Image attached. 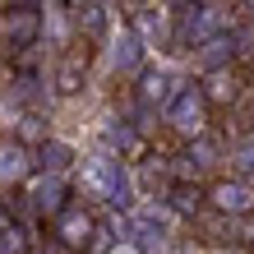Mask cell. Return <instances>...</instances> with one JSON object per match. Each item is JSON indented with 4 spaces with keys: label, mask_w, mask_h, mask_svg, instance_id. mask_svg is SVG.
Here are the masks:
<instances>
[{
    "label": "cell",
    "mask_w": 254,
    "mask_h": 254,
    "mask_svg": "<svg viewBox=\"0 0 254 254\" xmlns=\"http://www.w3.org/2000/svg\"><path fill=\"white\" fill-rule=\"evenodd\" d=\"M185 88H190V83H185L171 65H162V61L153 65V61H148V69L134 79V102H139L143 111H167L171 102L185 93Z\"/></svg>",
    "instance_id": "obj_1"
},
{
    "label": "cell",
    "mask_w": 254,
    "mask_h": 254,
    "mask_svg": "<svg viewBox=\"0 0 254 254\" xmlns=\"http://www.w3.org/2000/svg\"><path fill=\"white\" fill-rule=\"evenodd\" d=\"M0 47H9V56L37 51L42 47V9H33V5L0 9Z\"/></svg>",
    "instance_id": "obj_2"
},
{
    "label": "cell",
    "mask_w": 254,
    "mask_h": 254,
    "mask_svg": "<svg viewBox=\"0 0 254 254\" xmlns=\"http://www.w3.org/2000/svg\"><path fill=\"white\" fill-rule=\"evenodd\" d=\"M208 111H213V107L203 102L199 83H194V88H185V93L176 97L167 111H162V121H167L176 134H181V139H190V143H194V139H203V134H213V125H208L213 116H208Z\"/></svg>",
    "instance_id": "obj_3"
},
{
    "label": "cell",
    "mask_w": 254,
    "mask_h": 254,
    "mask_svg": "<svg viewBox=\"0 0 254 254\" xmlns=\"http://www.w3.org/2000/svg\"><path fill=\"white\" fill-rule=\"evenodd\" d=\"M102 61H107L111 74H121V79H139V74L148 69V47L139 42V33H134L129 23H121V28L107 37V51H102Z\"/></svg>",
    "instance_id": "obj_4"
},
{
    "label": "cell",
    "mask_w": 254,
    "mask_h": 254,
    "mask_svg": "<svg viewBox=\"0 0 254 254\" xmlns=\"http://www.w3.org/2000/svg\"><path fill=\"white\" fill-rule=\"evenodd\" d=\"M129 28L139 33V42L148 51H157V47H176V14L167 0H153V5H139L129 14Z\"/></svg>",
    "instance_id": "obj_5"
},
{
    "label": "cell",
    "mask_w": 254,
    "mask_h": 254,
    "mask_svg": "<svg viewBox=\"0 0 254 254\" xmlns=\"http://www.w3.org/2000/svg\"><path fill=\"white\" fill-rule=\"evenodd\" d=\"M97 231H102V227H97V217L88 213L83 203H69L65 213L56 217L51 241H56V245H65L69 254H88V250H93V241H97Z\"/></svg>",
    "instance_id": "obj_6"
},
{
    "label": "cell",
    "mask_w": 254,
    "mask_h": 254,
    "mask_svg": "<svg viewBox=\"0 0 254 254\" xmlns=\"http://www.w3.org/2000/svg\"><path fill=\"white\" fill-rule=\"evenodd\" d=\"M23 203H28V213H37V217H61L65 208H69V185H65V176H47V171H37L33 181H28L23 190Z\"/></svg>",
    "instance_id": "obj_7"
},
{
    "label": "cell",
    "mask_w": 254,
    "mask_h": 254,
    "mask_svg": "<svg viewBox=\"0 0 254 254\" xmlns=\"http://www.w3.org/2000/svg\"><path fill=\"white\" fill-rule=\"evenodd\" d=\"M88 69H93V47H69L61 61H56L51 69V93L56 97H79L83 88H88Z\"/></svg>",
    "instance_id": "obj_8"
},
{
    "label": "cell",
    "mask_w": 254,
    "mask_h": 254,
    "mask_svg": "<svg viewBox=\"0 0 254 254\" xmlns=\"http://www.w3.org/2000/svg\"><path fill=\"white\" fill-rule=\"evenodd\" d=\"M208 208L222 217H250L254 213V185L241 176H217L208 185Z\"/></svg>",
    "instance_id": "obj_9"
},
{
    "label": "cell",
    "mask_w": 254,
    "mask_h": 254,
    "mask_svg": "<svg viewBox=\"0 0 254 254\" xmlns=\"http://www.w3.org/2000/svg\"><path fill=\"white\" fill-rule=\"evenodd\" d=\"M33 176H37V153L23 148L19 139H0V190L28 185Z\"/></svg>",
    "instance_id": "obj_10"
},
{
    "label": "cell",
    "mask_w": 254,
    "mask_h": 254,
    "mask_svg": "<svg viewBox=\"0 0 254 254\" xmlns=\"http://www.w3.org/2000/svg\"><path fill=\"white\" fill-rule=\"evenodd\" d=\"M194 56V69L199 74H217V69H231L236 61H241V47H236V28L231 33H222L213 42H203L199 51H190Z\"/></svg>",
    "instance_id": "obj_11"
},
{
    "label": "cell",
    "mask_w": 254,
    "mask_h": 254,
    "mask_svg": "<svg viewBox=\"0 0 254 254\" xmlns=\"http://www.w3.org/2000/svg\"><path fill=\"white\" fill-rule=\"evenodd\" d=\"M79 148H74L69 139H61V134H56V139H47L37 148V171H47V176H65V171H79Z\"/></svg>",
    "instance_id": "obj_12"
},
{
    "label": "cell",
    "mask_w": 254,
    "mask_h": 254,
    "mask_svg": "<svg viewBox=\"0 0 254 254\" xmlns=\"http://www.w3.org/2000/svg\"><path fill=\"white\" fill-rule=\"evenodd\" d=\"M199 93L208 107H236L241 102V74L236 69H217V74H203Z\"/></svg>",
    "instance_id": "obj_13"
},
{
    "label": "cell",
    "mask_w": 254,
    "mask_h": 254,
    "mask_svg": "<svg viewBox=\"0 0 254 254\" xmlns=\"http://www.w3.org/2000/svg\"><path fill=\"white\" fill-rule=\"evenodd\" d=\"M14 139H19L23 148H33V153H37V148L47 143V139H56V134H51V121H47L42 111H23L19 121H14Z\"/></svg>",
    "instance_id": "obj_14"
},
{
    "label": "cell",
    "mask_w": 254,
    "mask_h": 254,
    "mask_svg": "<svg viewBox=\"0 0 254 254\" xmlns=\"http://www.w3.org/2000/svg\"><path fill=\"white\" fill-rule=\"evenodd\" d=\"M227 157H231V176H241V181L254 185V129H245L241 139H231Z\"/></svg>",
    "instance_id": "obj_15"
},
{
    "label": "cell",
    "mask_w": 254,
    "mask_h": 254,
    "mask_svg": "<svg viewBox=\"0 0 254 254\" xmlns=\"http://www.w3.org/2000/svg\"><path fill=\"white\" fill-rule=\"evenodd\" d=\"M167 203H171L181 217H194V213H203V208H208V190H203V185H176V190L167 194Z\"/></svg>",
    "instance_id": "obj_16"
},
{
    "label": "cell",
    "mask_w": 254,
    "mask_h": 254,
    "mask_svg": "<svg viewBox=\"0 0 254 254\" xmlns=\"http://www.w3.org/2000/svg\"><path fill=\"white\" fill-rule=\"evenodd\" d=\"M0 254H33V236H28V227L23 222H5L0 227Z\"/></svg>",
    "instance_id": "obj_17"
},
{
    "label": "cell",
    "mask_w": 254,
    "mask_h": 254,
    "mask_svg": "<svg viewBox=\"0 0 254 254\" xmlns=\"http://www.w3.org/2000/svg\"><path fill=\"white\" fill-rule=\"evenodd\" d=\"M56 5H61V9H69V14H83L88 5H93V0H56Z\"/></svg>",
    "instance_id": "obj_18"
},
{
    "label": "cell",
    "mask_w": 254,
    "mask_h": 254,
    "mask_svg": "<svg viewBox=\"0 0 254 254\" xmlns=\"http://www.w3.org/2000/svg\"><path fill=\"white\" fill-rule=\"evenodd\" d=\"M213 254H250L245 245H222V250H213Z\"/></svg>",
    "instance_id": "obj_19"
},
{
    "label": "cell",
    "mask_w": 254,
    "mask_h": 254,
    "mask_svg": "<svg viewBox=\"0 0 254 254\" xmlns=\"http://www.w3.org/2000/svg\"><path fill=\"white\" fill-rule=\"evenodd\" d=\"M241 9H245V23H254V0H241Z\"/></svg>",
    "instance_id": "obj_20"
},
{
    "label": "cell",
    "mask_w": 254,
    "mask_h": 254,
    "mask_svg": "<svg viewBox=\"0 0 254 254\" xmlns=\"http://www.w3.org/2000/svg\"><path fill=\"white\" fill-rule=\"evenodd\" d=\"M139 5H153V0H139Z\"/></svg>",
    "instance_id": "obj_21"
},
{
    "label": "cell",
    "mask_w": 254,
    "mask_h": 254,
    "mask_svg": "<svg viewBox=\"0 0 254 254\" xmlns=\"http://www.w3.org/2000/svg\"><path fill=\"white\" fill-rule=\"evenodd\" d=\"M107 5H116V0H107Z\"/></svg>",
    "instance_id": "obj_22"
}]
</instances>
